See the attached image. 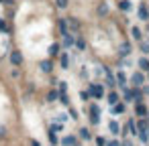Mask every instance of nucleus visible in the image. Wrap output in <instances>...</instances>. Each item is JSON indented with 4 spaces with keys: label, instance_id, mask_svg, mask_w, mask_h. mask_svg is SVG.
Wrapping results in <instances>:
<instances>
[{
    "label": "nucleus",
    "instance_id": "nucleus-19",
    "mask_svg": "<svg viewBox=\"0 0 149 146\" xmlns=\"http://www.w3.org/2000/svg\"><path fill=\"white\" fill-rule=\"evenodd\" d=\"M78 138H80L82 142H90V140H94V134H92L90 126H80V130H78Z\"/></svg>",
    "mask_w": 149,
    "mask_h": 146
},
{
    "label": "nucleus",
    "instance_id": "nucleus-40",
    "mask_svg": "<svg viewBox=\"0 0 149 146\" xmlns=\"http://www.w3.org/2000/svg\"><path fill=\"white\" fill-rule=\"evenodd\" d=\"M106 146H120V138H116V136H112L108 142H106Z\"/></svg>",
    "mask_w": 149,
    "mask_h": 146
},
{
    "label": "nucleus",
    "instance_id": "nucleus-36",
    "mask_svg": "<svg viewBox=\"0 0 149 146\" xmlns=\"http://www.w3.org/2000/svg\"><path fill=\"white\" fill-rule=\"evenodd\" d=\"M68 114H70V118H72V120H76V122L80 120V114H78V110H76L74 106H70V108H68Z\"/></svg>",
    "mask_w": 149,
    "mask_h": 146
},
{
    "label": "nucleus",
    "instance_id": "nucleus-42",
    "mask_svg": "<svg viewBox=\"0 0 149 146\" xmlns=\"http://www.w3.org/2000/svg\"><path fill=\"white\" fill-rule=\"evenodd\" d=\"M143 93H145V97H149V81L143 85Z\"/></svg>",
    "mask_w": 149,
    "mask_h": 146
},
{
    "label": "nucleus",
    "instance_id": "nucleus-30",
    "mask_svg": "<svg viewBox=\"0 0 149 146\" xmlns=\"http://www.w3.org/2000/svg\"><path fill=\"white\" fill-rule=\"evenodd\" d=\"M47 140H49V144H51V146H59V136H57V132L47 130Z\"/></svg>",
    "mask_w": 149,
    "mask_h": 146
},
{
    "label": "nucleus",
    "instance_id": "nucleus-33",
    "mask_svg": "<svg viewBox=\"0 0 149 146\" xmlns=\"http://www.w3.org/2000/svg\"><path fill=\"white\" fill-rule=\"evenodd\" d=\"M137 140H139L143 146H149V132H147V130H141V132L137 134Z\"/></svg>",
    "mask_w": 149,
    "mask_h": 146
},
{
    "label": "nucleus",
    "instance_id": "nucleus-17",
    "mask_svg": "<svg viewBox=\"0 0 149 146\" xmlns=\"http://www.w3.org/2000/svg\"><path fill=\"white\" fill-rule=\"evenodd\" d=\"M129 35H131V41L133 43H141L145 39V31L139 27V25H131L129 27Z\"/></svg>",
    "mask_w": 149,
    "mask_h": 146
},
{
    "label": "nucleus",
    "instance_id": "nucleus-22",
    "mask_svg": "<svg viewBox=\"0 0 149 146\" xmlns=\"http://www.w3.org/2000/svg\"><path fill=\"white\" fill-rule=\"evenodd\" d=\"M104 99H106V104H108V106H114L116 101H120V91H118L116 87H114V89H108Z\"/></svg>",
    "mask_w": 149,
    "mask_h": 146
},
{
    "label": "nucleus",
    "instance_id": "nucleus-8",
    "mask_svg": "<svg viewBox=\"0 0 149 146\" xmlns=\"http://www.w3.org/2000/svg\"><path fill=\"white\" fill-rule=\"evenodd\" d=\"M37 65L43 75H53V71H55V59H51V57H43Z\"/></svg>",
    "mask_w": 149,
    "mask_h": 146
},
{
    "label": "nucleus",
    "instance_id": "nucleus-11",
    "mask_svg": "<svg viewBox=\"0 0 149 146\" xmlns=\"http://www.w3.org/2000/svg\"><path fill=\"white\" fill-rule=\"evenodd\" d=\"M8 61H10L13 67H23V65H25V53H23L19 47H15V49L10 51V55H8Z\"/></svg>",
    "mask_w": 149,
    "mask_h": 146
},
{
    "label": "nucleus",
    "instance_id": "nucleus-2",
    "mask_svg": "<svg viewBox=\"0 0 149 146\" xmlns=\"http://www.w3.org/2000/svg\"><path fill=\"white\" fill-rule=\"evenodd\" d=\"M88 85H86V89L90 91V95H92V99H96V101H100V99H104L106 97V85H104V81H86Z\"/></svg>",
    "mask_w": 149,
    "mask_h": 146
},
{
    "label": "nucleus",
    "instance_id": "nucleus-10",
    "mask_svg": "<svg viewBox=\"0 0 149 146\" xmlns=\"http://www.w3.org/2000/svg\"><path fill=\"white\" fill-rule=\"evenodd\" d=\"M61 51H63V47H61V41H59V39H53V41L47 45V53H45V57L57 59V57L61 55Z\"/></svg>",
    "mask_w": 149,
    "mask_h": 146
},
{
    "label": "nucleus",
    "instance_id": "nucleus-23",
    "mask_svg": "<svg viewBox=\"0 0 149 146\" xmlns=\"http://www.w3.org/2000/svg\"><path fill=\"white\" fill-rule=\"evenodd\" d=\"M108 132H110L112 136H120V132H123V126L116 122V118H110V120H108Z\"/></svg>",
    "mask_w": 149,
    "mask_h": 146
},
{
    "label": "nucleus",
    "instance_id": "nucleus-16",
    "mask_svg": "<svg viewBox=\"0 0 149 146\" xmlns=\"http://www.w3.org/2000/svg\"><path fill=\"white\" fill-rule=\"evenodd\" d=\"M114 8L120 14H131L133 12V0H114Z\"/></svg>",
    "mask_w": 149,
    "mask_h": 146
},
{
    "label": "nucleus",
    "instance_id": "nucleus-15",
    "mask_svg": "<svg viewBox=\"0 0 149 146\" xmlns=\"http://www.w3.org/2000/svg\"><path fill=\"white\" fill-rule=\"evenodd\" d=\"M133 116H135V118H147V116H149V106H147V101H137V104H133Z\"/></svg>",
    "mask_w": 149,
    "mask_h": 146
},
{
    "label": "nucleus",
    "instance_id": "nucleus-1",
    "mask_svg": "<svg viewBox=\"0 0 149 146\" xmlns=\"http://www.w3.org/2000/svg\"><path fill=\"white\" fill-rule=\"evenodd\" d=\"M135 53V45L131 39H123L116 47H114V59H125V57H133Z\"/></svg>",
    "mask_w": 149,
    "mask_h": 146
},
{
    "label": "nucleus",
    "instance_id": "nucleus-34",
    "mask_svg": "<svg viewBox=\"0 0 149 146\" xmlns=\"http://www.w3.org/2000/svg\"><path fill=\"white\" fill-rule=\"evenodd\" d=\"M137 128H139V132L141 130H147L149 128V120L147 118H137Z\"/></svg>",
    "mask_w": 149,
    "mask_h": 146
},
{
    "label": "nucleus",
    "instance_id": "nucleus-5",
    "mask_svg": "<svg viewBox=\"0 0 149 146\" xmlns=\"http://www.w3.org/2000/svg\"><path fill=\"white\" fill-rule=\"evenodd\" d=\"M137 134H139V128H137V118H135V116H129V118H127V122L123 124L120 138H123V136H133V138H137Z\"/></svg>",
    "mask_w": 149,
    "mask_h": 146
},
{
    "label": "nucleus",
    "instance_id": "nucleus-9",
    "mask_svg": "<svg viewBox=\"0 0 149 146\" xmlns=\"http://www.w3.org/2000/svg\"><path fill=\"white\" fill-rule=\"evenodd\" d=\"M65 21H68V27H70L72 33H82L84 23H82V19L78 14H65Z\"/></svg>",
    "mask_w": 149,
    "mask_h": 146
},
{
    "label": "nucleus",
    "instance_id": "nucleus-39",
    "mask_svg": "<svg viewBox=\"0 0 149 146\" xmlns=\"http://www.w3.org/2000/svg\"><path fill=\"white\" fill-rule=\"evenodd\" d=\"M53 120H57V122H61V124H65L68 120H70V114H57Z\"/></svg>",
    "mask_w": 149,
    "mask_h": 146
},
{
    "label": "nucleus",
    "instance_id": "nucleus-44",
    "mask_svg": "<svg viewBox=\"0 0 149 146\" xmlns=\"http://www.w3.org/2000/svg\"><path fill=\"white\" fill-rule=\"evenodd\" d=\"M147 81H149V73H147Z\"/></svg>",
    "mask_w": 149,
    "mask_h": 146
},
{
    "label": "nucleus",
    "instance_id": "nucleus-14",
    "mask_svg": "<svg viewBox=\"0 0 149 146\" xmlns=\"http://www.w3.org/2000/svg\"><path fill=\"white\" fill-rule=\"evenodd\" d=\"M57 63H59V69L61 71H70L72 69V57H70V51L68 49L61 51V55L57 57Z\"/></svg>",
    "mask_w": 149,
    "mask_h": 146
},
{
    "label": "nucleus",
    "instance_id": "nucleus-28",
    "mask_svg": "<svg viewBox=\"0 0 149 146\" xmlns=\"http://www.w3.org/2000/svg\"><path fill=\"white\" fill-rule=\"evenodd\" d=\"M78 97H80L82 104H90V99H92L90 91H88V89H82V87H80V91H78Z\"/></svg>",
    "mask_w": 149,
    "mask_h": 146
},
{
    "label": "nucleus",
    "instance_id": "nucleus-38",
    "mask_svg": "<svg viewBox=\"0 0 149 146\" xmlns=\"http://www.w3.org/2000/svg\"><path fill=\"white\" fill-rule=\"evenodd\" d=\"M57 89H59V93H65V91H68V81H61V79H59V81H57Z\"/></svg>",
    "mask_w": 149,
    "mask_h": 146
},
{
    "label": "nucleus",
    "instance_id": "nucleus-26",
    "mask_svg": "<svg viewBox=\"0 0 149 146\" xmlns=\"http://www.w3.org/2000/svg\"><path fill=\"white\" fill-rule=\"evenodd\" d=\"M137 69L149 73V57H147V55H141V57L137 59Z\"/></svg>",
    "mask_w": 149,
    "mask_h": 146
},
{
    "label": "nucleus",
    "instance_id": "nucleus-6",
    "mask_svg": "<svg viewBox=\"0 0 149 146\" xmlns=\"http://www.w3.org/2000/svg\"><path fill=\"white\" fill-rule=\"evenodd\" d=\"M94 14H96V19H102V21L110 16V6H108L106 0H96V4H94Z\"/></svg>",
    "mask_w": 149,
    "mask_h": 146
},
{
    "label": "nucleus",
    "instance_id": "nucleus-27",
    "mask_svg": "<svg viewBox=\"0 0 149 146\" xmlns=\"http://www.w3.org/2000/svg\"><path fill=\"white\" fill-rule=\"evenodd\" d=\"M63 128H65V126H63L61 122H57V120H49L47 130H53V132H57V134H59V132H63Z\"/></svg>",
    "mask_w": 149,
    "mask_h": 146
},
{
    "label": "nucleus",
    "instance_id": "nucleus-24",
    "mask_svg": "<svg viewBox=\"0 0 149 146\" xmlns=\"http://www.w3.org/2000/svg\"><path fill=\"white\" fill-rule=\"evenodd\" d=\"M131 93H133V104H137V101H147V97H145V93H143V87H135V85H131Z\"/></svg>",
    "mask_w": 149,
    "mask_h": 146
},
{
    "label": "nucleus",
    "instance_id": "nucleus-13",
    "mask_svg": "<svg viewBox=\"0 0 149 146\" xmlns=\"http://www.w3.org/2000/svg\"><path fill=\"white\" fill-rule=\"evenodd\" d=\"M59 41H61V47L70 51V49H74V45H76V33H72V31L63 33V35H59Z\"/></svg>",
    "mask_w": 149,
    "mask_h": 146
},
{
    "label": "nucleus",
    "instance_id": "nucleus-32",
    "mask_svg": "<svg viewBox=\"0 0 149 146\" xmlns=\"http://www.w3.org/2000/svg\"><path fill=\"white\" fill-rule=\"evenodd\" d=\"M59 104H61L63 108H70V106H72V97H70V91H65V93H59Z\"/></svg>",
    "mask_w": 149,
    "mask_h": 146
},
{
    "label": "nucleus",
    "instance_id": "nucleus-4",
    "mask_svg": "<svg viewBox=\"0 0 149 146\" xmlns=\"http://www.w3.org/2000/svg\"><path fill=\"white\" fill-rule=\"evenodd\" d=\"M147 83V73L145 71H141V69H131V73H129V85H135V87H143Z\"/></svg>",
    "mask_w": 149,
    "mask_h": 146
},
{
    "label": "nucleus",
    "instance_id": "nucleus-7",
    "mask_svg": "<svg viewBox=\"0 0 149 146\" xmlns=\"http://www.w3.org/2000/svg\"><path fill=\"white\" fill-rule=\"evenodd\" d=\"M74 49H76V53H86L88 49H90V41H88V35H84V33H76V45H74Z\"/></svg>",
    "mask_w": 149,
    "mask_h": 146
},
{
    "label": "nucleus",
    "instance_id": "nucleus-3",
    "mask_svg": "<svg viewBox=\"0 0 149 146\" xmlns=\"http://www.w3.org/2000/svg\"><path fill=\"white\" fill-rule=\"evenodd\" d=\"M102 116V108H100V104L94 99V101H90L88 104V122H90V126H100V118Z\"/></svg>",
    "mask_w": 149,
    "mask_h": 146
},
{
    "label": "nucleus",
    "instance_id": "nucleus-37",
    "mask_svg": "<svg viewBox=\"0 0 149 146\" xmlns=\"http://www.w3.org/2000/svg\"><path fill=\"white\" fill-rule=\"evenodd\" d=\"M106 142H108V138H104V136H94V144H96V146H106Z\"/></svg>",
    "mask_w": 149,
    "mask_h": 146
},
{
    "label": "nucleus",
    "instance_id": "nucleus-12",
    "mask_svg": "<svg viewBox=\"0 0 149 146\" xmlns=\"http://www.w3.org/2000/svg\"><path fill=\"white\" fill-rule=\"evenodd\" d=\"M137 19H139L141 23H149V4H147V0H139Z\"/></svg>",
    "mask_w": 149,
    "mask_h": 146
},
{
    "label": "nucleus",
    "instance_id": "nucleus-18",
    "mask_svg": "<svg viewBox=\"0 0 149 146\" xmlns=\"http://www.w3.org/2000/svg\"><path fill=\"white\" fill-rule=\"evenodd\" d=\"M127 110H129V104H125V101L120 99V101H116L114 106H110V116H112V118L123 116V114H127Z\"/></svg>",
    "mask_w": 149,
    "mask_h": 146
},
{
    "label": "nucleus",
    "instance_id": "nucleus-45",
    "mask_svg": "<svg viewBox=\"0 0 149 146\" xmlns=\"http://www.w3.org/2000/svg\"><path fill=\"white\" fill-rule=\"evenodd\" d=\"M147 132H149V128H147Z\"/></svg>",
    "mask_w": 149,
    "mask_h": 146
},
{
    "label": "nucleus",
    "instance_id": "nucleus-31",
    "mask_svg": "<svg viewBox=\"0 0 149 146\" xmlns=\"http://www.w3.org/2000/svg\"><path fill=\"white\" fill-rule=\"evenodd\" d=\"M137 49H139L141 55H147V57H149V41H147V39H143L141 43H137Z\"/></svg>",
    "mask_w": 149,
    "mask_h": 146
},
{
    "label": "nucleus",
    "instance_id": "nucleus-43",
    "mask_svg": "<svg viewBox=\"0 0 149 146\" xmlns=\"http://www.w3.org/2000/svg\"><path fill=\"white\" fill-rule=\"evenodd\" d=\"M0 138H6V128L0 126Z\"/></svg>",
    "mask_w": 149,
    "mask_h": 146
},
{
    "label": "nucleus",
    "instance_id": "nucleus-20",
    "mask_svg": "<svg viewBox=\"0 0 149 146\" xmlns=\"http://www.w3.org/2000/svg\"><path fill=\"white\" fill-rule=\"evenodd\" d=\"M78 142H80L78 134H65L59 138V146H76Z\"/></svg>",
    "mask_w": 149,
    "mask_h": 146
},
{
    "label": "nucleus",
    "instance_id": "nucleus-41",
    "mask_svg": "<svg viewBox=\"0 0 149 146\" xmlns=\"http://www.w3.org/2000/svg\"><path fill=\"white\" fill-rule=\"evenodd\" d=\"M0 31H6V33H10V29L6 27V21H4V19H0Z\"/></svg>",
    "mask_w": 149,
    "mask_h": 146
},
{
    "label": "nucleus",
    "instance_id": "nucleus-35",
    "mask_svg": "<svg viewBox=\"0 0 149 146\" xmlns=\"http://www.w3.org/2000/svg\"><path fill=\"white\" fill-rule=\"evenodd\" d=\"M120 146H135L133 136H123V138H120Z\"/></svg>",
    "mask_w": 149,
    "mask_h": 146
},
{
    "label": "nucleus",
    "instance_id": "nucleus-29",
    "mask_svg": "<svg viewBox=\"0 0 149 146\" xmlns=\"http://www.w3.org/2000/svg\"><path fill=\"white\" fill-rule=\"evenodd\" d=\"M120 99L125 101V104H133L135 99H133V93H131V85L125 89V91H120Z\"/></svg>",
    "mask_w": 149,
    "mask_h": 146
},
{
    "label": "nucleus",
    "instance_id": "nucleus-21",
    "mask_svg": "<svg viewBox=\"0 0 149 146\" xmlns=\"http://www.w3.org/2000/svg\"><path fill=\"white\" fill-rule=\"evenodd\" d=\"M55 101H59V89L57 87H49L47 89V93H45V104H55Z\"/></svg>",
    "mask_w": 149,
    "mask_h": 146
},
{
    "label": "nucleus",
    "instance_id": "nucleus-25",
    "mask_svg": "<svg viewBox=\"0 0 149 146\" xmlns=\"http://www.w3.org/2000/svg\"><path fill=\"white\" fill-rule=\"evenodd\" d=\"M53 6H55V10L65 12V10H70V6H72V0H53Z\"/></svg>",
    "mask_w": 149,
    "mask_h": 146
}]
</instances>
